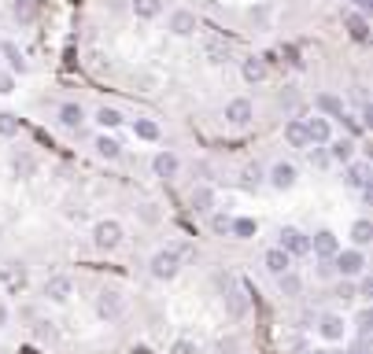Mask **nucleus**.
Segmentation results:
<instances>
[{
    "label": "nucleus",
    "mask_w": 373,
    "mask_h": 354,
    "mask_svg": "<svg viewBox=\"0 0 373 354\" xmlns=\"http://www.w3.org/2000/svg\"><path fill=\"white\" fill-rule=\"evenodd\" d=\"M148 270H152V277H156V281H174L177 270H182V255H177L174 247H163V251L152 255Z\"/></svg>",
    "instance_id": "obj_1"
},
{
    "label": "nucleus",
    "mask_w": 373,
    "mask_h": 354,
    "mask_svg": "<svg viewBox=\"0 0 373 354\" xmlns=\"http://www.w3.org/2000/svg\"><path fill=\"white\" fill-rule=\"evenodd\" d=\"M332 270H337L344 281L363 277V273H366V255H363V247H351V251H337V255H332Z\"/></svg>",
    "instance_id": "obj_2"
},
{
    "label": "nucleus",
    "mask_w": 373,
    "mask_h": 354,
    "mask_svg": "<svg viewBox=\"0 0 373 354\" xmlns=\"http://www.w3.org/2000/svg\"><path fill=\"white\" fill-rule=\"evenodd\" d=\"M122 236L126 233H122V226L115 218H104V221H96V226H93V240H96L100 251H115V247L122 244Z\"/></svg>",
    "instance_id": "obj_3"
},
{
    "label": "nucleus",
    "mask_w": 373,
    "mask_h": 354,
    "mask_svg": "<svg viewBox=\"0 0 373 354\" xmlns=\"http://www.w3.org/2000/svg\"><path fill=\"white\" fill-rule=\"evenodd\" d=\"M218 284L226 288L222 299H226V310H229V318H244L248 314V292L237 284V281H229V277H218Z\"/></svg>",
    "instance_id": "obj_4"
},
{
    "label": "nucleus",
    "mask_w": 373,
    "mask_h": 354,
    "mask_svg": "<svg viewBox=\"0 0 373 354\" xmlns=\"http://www.w3.org/2000/svg\"><path fill=\"white\" fill-rule=\"evenodd\" d=\"M277 247H281L288 258H303V255H311V236L300 233V229H281Z\"/></svg>",
    "instance_id": "obj_5"
},
{
    "label": "nucleus",
    "mask_w": 373,
    "mask_h": 354,
    "mask_svg": "<svg viewBox=\"0 0 373 354\" xmlns=\"http://www.w3.org/2000/svg\"><path fill=\"white\" fill-rule=\"evenodd\" d=\"M370 163H363V159H351V163H344V185L347 189H358L363 196H370Z\"/></svg>",
    "instance_id": "obj_6"
},
{
    "label": "nucleus",
    "mask_w": 373,
    "mask_h": 354,
    "mask_svg": "<svg viewBox=\"0 0 373 354\" xmlns=\"http://www.w3.org/2000/svg\"><path fill=\"white\" fill-rule=\"evenodd\" d=\"M251 118H255V108H251V100L237 96V100H229V103H226V122L233 126V129H244V126H251Z\"/></svg>",
    "instance_id": "obj_7"
},
{
    "label": "nucleus",
    "mask_w": 373,
    "mask_h": 354,
    "mask_svg": "<svg viewBox=\"0 0 373 354\" xmlns=\"http://www.w3.org/2000/svg\"><path fill=\"white\" fill-rule=\"evenodd\" d=\"M122 310H126V303H122L119 292H100L96 295V318L100 321H119Z\"/></svg>",
    "instance_id": "obj_8"
},
{
    "label": "nucleus",
    "mask_w": 373,
    "mask_h": 354,
    "mask_svg": "<svg viewBox=\"0 0 373 354\" xmlns=\"http://www.w3.org/2000/svg\"><path fill=\"white\" fill-rule=\"evenodd\" d=\"M344 30L351 34V41L366 45L370 41V19H366V11H347V15H344Z\"/></svg>",
    "instance_id": "obj_9"
},
{
    "label": "nucleus",
    "mask_w": 373,
    "mask_h": 354,
    "mask_svg": "<svg viewBox=\"0 0 373 354\" xmlns=\"http://www.w3.org/2000/svg\"><path fill=\"white\" fill-rule=\"evenodd\" d=\"M266 181H270V185H274L277 192H285V189H292V185H295V166L281 159V163H274V166H270Z\"/></svg>",
    "instance_id": "obj_10"
},
{
    "label": "nucleus",
    "mask_w": 373,
    "mask_h": 354,
    "mask_svg": "<svg viewBox=\"0 0 373 354\" xmlns=\"http://www.w3.org/2000/svg\"><path fill=\"white\" fill-rule=\"evenodd\" d=\"M177 170H182V159H177L174 152H159L156 159H152V174H156V177H163V181L177 177Z\"/></svg>",
    "instance_id": "obj_11"
},
{
    "label": "nucleus",
    "mask_w": 373,
    "mask_h": 354,
    "mask_svg": "<svg viewBox=\"0 0 373 354\" xmlns=\"http://www.w3.org/2000/svg\"><path fill=\"white\" fill-rule=\"evenodd\" d=\"M166 26H170L174 37H192V34H196V15H192V11H185V8H177Z\"/></svg>",
    "instance_id": "obj_12"
},
{
    "label": "nucleus",
    "mask_w": 373,
    "mask_h": 354,
    "mask_svg": "<svg viewBox=\"0 0 373 354\" xmlns=\"http://www.w3.org/2000/svg\"><path fill=\"white\" fill-rule=\"evenodd\" d=\"M355 152H358V144H355V137H340V140H329V159L332 163H351L355 159Z\"/></svg>",
    "instance_id": "obj_13"
},
{
    "label": "nucleus",
    "mask_w": 373,
    "mask_h": 354,
    "mask_svg": "<svg viewBox=\"0 0 373 354\" xmlns=\"http://www.w3.org/2000/svg\"><path fill=\"white\" fill-rule=\"evenodd\" d=\"M311 251H314L318 258H332V255L340 251V244H337V236H332L329 229H321V233L311 236Z\"/></svg>",
    "instance_id": "obj_14"
},
{
    "label": "nucleus",
    "mask_w": 373,
    "mask_h": 354,
    "mask_svg": "<svg viewBox=\"0 0 373 354\" xmlns=\"http://www.w3.org/2000/svg\"><path fill=\"white\" fill-rule=\"evenodd\" d=\"M240 78L248 85H259L263 78H266V59L263 56H248V59H240Z\"/></svg>",
    "instance_id": "obj_15"
},
{
    "label": "nucleus",
    "mask_w": 373,
    "mask_h": 354,
    "mask_svg": "<svg viewBox=\"0 0 373 354\" xmlns=\"http://www.w3.org/2000/svg\"><path fill=\"white\" fill-rule=\"evenodd\" d=\"M71 292H74V281L71 277H48L45 281V295L52 299V303H67Z\"/></svg>",
    "instance_id": "obj_16"
},
{
    "label": "nucleus",
    "mask_w": 373,
    "mask_h": 354,
    "mask_svg": "<svg viewBox=\"0 0 373 354\" xmlns=\"http://www.w3.org/2000/svg\"><path fill=\"white\" fill-rule=\"evenodd\" d=\"M303 126H307V140H311V144H329V140H332V126H329V118L314 115L311 122H303Z\"/></svg>",
    "instance_id": "obj_17"
},
{
    "label": "nucleus",
    "mask_w": 373,
    "mask_h": 354,
    "mask_svg": "<svg viewBox=\"0 0 373 354\" xmlns=\"http://www.w3.org/2000/svg\"><path fill=\"white\" fill-rule=\"evenodd\" d=\"M285 140H288V148H311L303 118H288V122H285Z\"/></svg>",
    "instance_id": "obj_18"
},
{
    "label": "nucleus",
    "mask_w": 373,
    "mask_h": 354,
    "mask_svg": "<svg viewBox=\"0 0 373 354\" xmlns=\"http://www.w3.org/2000/svg\"><path fill=\"white\" fill-rule=\"evenodd\" d=\"M263 266H266L270 273H274V277H281L285 270H292V258H288L285 251H281V247H270V251L263 255Z\"/></svg>",
    "instance_id": "obj_19"
},
{
    "label": "nucleus",
    "mask_w": 373,
    "mask_h": 354,
    "mask_svg": "<svg viewBox=\"0 0 373 354\" xmlns=\"http://www.w3.org/2000/svg\"><path fill=\"white\" fill-rule=\"evenodd\" d=\"M82 122H85L82 103H63V108H59V126H63V129H78Z\"/></svg>",
    "instance_id": "obj_20"
},
{
    "label": "nucleus",
    "mask_w": 373,
    "mask_h": 354,
    "mask_svg": "<svg viewBox=\"0 0 373 354\" xmlns=\"http://www.w3.org/2000/svg\"><path fill=\"white\" fill-rule=\"evenodd\" d=\"M93 148H96V155H100V159H111V163L122 155V144L115 140V137H108V133H100V137L93 140Z\"/></svg>",
    "instance_id": "obj_21"
},
{
    "label": "nucleus",
    "mask_w": 373,
    "mask_h": 354,
    "mask_svg": "<svg viewBox=\"0 0 373 354\" xmlns=\"http://www.w3.org/2000/svg\"><path fill=\"white\" fill-rule=\"evenodd\" d=\"M318 332L326 339H344V318H340V314H326L321 325H318Z\"/></svg>",
    "instance_id": "obj_22"
},
{
    "label": "nucleus",
    "mask_w": 373,
    "mask_h": 354,
    "mask_svg": "<svg viewBox=\"0 0 373 354\" xmlns=\"http://www.w3.org/2000/svg\"><path fill=\"white\" fill-rule=\"evenodd\" d=\"M130 11H133L137 19H159L163 0H130Z\"/></svg>",
    "instance_id": "obj_23"
},
{
    "label": "nucleus",
    "mask_w": 373,
    "mask_h": 354,
    "mask_svg": "<svg viewBox=\"0 0 373 354\" xmlns=\"http://www.w3.org/2000/svg\"><path fill=\"white\" fill-rule=\"evenodd\" d=\"M351 244H355V247L373 244V221H370V218H358L355 226H351Z\"/></svg>",
    "instance_id": "obj_24"
},
{
    "label": "nucleus",
    "mask_w": 373,
    "mask_h": 354,
    "mask_svg": "<svg viewBox=\"0 0 373 354\" xmlns=\"http://www.w3.org/2000/svg\"><path fill=\"white\" fill-rule=\"evenodd\" d=\"M255 233H259L255 218H233V221H229V236H237V240H251Z\"/></svg>",
    "instance_id": "obj_25"
},
{
    "label": "nucleus",
    "mask_w": 373,
    "mask_h": 354,
    "mask_svg": "<svg viewBox=\"0 0 373 354\" xmlns=\"http://www.w3.org/2000/svg\"><path fill=\"white\" fill-rule=\"evenodd\" d=\"M277 288H281V295H285V299H295V295L303 292V281L295 277L292 270H285V273H281V277H277Z\"/></svg>",
    "instance_id": "obj_26"
},
{
    "label": "nucleus",
    "mask_w": 373,
    "mask_h": 354,
    "mask_svg": "<svg viewBox=\"0 0 373 354\" xmlns=\"http://www.w3.org/2000/svg\"><path fill=\"white\" fill-rule=\"evenodd\" d=\"M11 170H15V177H22V181H27V177H34V170H37V159H34L30 152H19L15 159H11Z\"/></svg>",
    "instance_id": "obj_27"
},
{
    "label": "nucleus",
    "mask_w": 373,
    "mask_h": 354,
    "mask_svg": "<svg viewBox=\"0 0 373 354\" xmlns=\"http://www.w3.org/2000/svg\"><path fill=\"white\" fill-rule=\"evenodd\" d=\"M211 207H214V192L207 185H200L196 192H192V211H196V214H211Z\"/></svg>",
    "instance_id": "obj_28"
},
{
    "label": "nucleus",
    "mask_w": 373,
    "mask_h": 354,
    "mask_svg": "<svg viewBox=\"0 0 373 354\" xmlns=\"http://www.w3.org/2000/svg\"><path fill=\"white\" fill-rule=\"evenodd\" d=\"M133 133H137V140H159L163 129H159V122H152V118H137Z\"/></svg>",
    "instance_id": "obj_29"
},
{
    "label": "nucleus",
    "mask_w": 373,
    "mask_h": 354,
    "mask_svg": "<svg viewBox=\"0 0 373 354\" xmlns=\"http://www.w3.org/2000/svg\"><path fill=\"white\" fill-rule=\"evenodd\" d=\"M314 108H318L321 115H332V118H337V115L344 111V103H340V96H332V93H318V96H314Z\"/></svg>",
    "instance_id": "obj_30"
},
{
    "label": "nucleus",
    "mask_w": 373,
    "mask_h": 354,
    "mask_svg": "<svg viewBox=\"0 0 373 354\" xmlns=\"http://www.w3.org/2000/svg\"><path fill=\"white\" fill-rule=\"evenodd\" d=\"M96 122L104 126V129H115V126H122V111L119 108H100L96 111Z\"/></svg>",
    "instance_id": "obj_31"
},
{
    "label": "nucleus",
    "mask_w": 373,
    "mask_h": 354,
    "mask_svg": "<svg viewBox=\"0 0 373 354\" xmlns=\"http://www.w3.org/2000/svg\"><path fill=\"white\" fill-rule=\"evenodd\" d=\"M0 52H4V56H8V63H11V71H19V74H22V71H27V59H22V52H19L15 45H8V41H4V45H0Z\"/></svg>",
    "instance_id": "obj_32"
},
{
    "label": "nucleus",
    "mask_w": 373,
    "mask_h": 354,
    "mask_svg": "<svg viewBox=\"0 0 373 354\" xmlns=\"http://www.w3.org/2000/svg\"><path fill=\"white\" fill-rule=\"evenodd\" d=\"M203 56H207V63H226L229 59V48L218 45V41H207V45H203Z\"/></svg>",
    "instance_id": "obj_33"
},
{
    "label": "nucleus",
    "mask_w": 373,
    "mask_h": 354,
    "mask_svg": "<svg viewBox=\"0 0 373 354\" xmlns=\"http://www.w3.org/2000/svg\"><path fill=\"white\" fill-rule=\"evenodd\" d=\"M0 137H19V118L0 111Z\"/></svg>",
    "instance_id": "obj_34"
},
{
    "label": "nucleus",
    "mask_w": 373,
    "mask_h": 354,
    "mask_svg": "<svg viewBox=\"0 0 373 354\" xmlns=\"http://www.w3.org/2000/svg\"><path fill=\"white\" fill-rule=\"evenodd\" d=\"M240 181H244V189H259V185H263V170H259V166H248V170L240 174Z\"/></svg>",
    "instance_id": "obj_35"
},
{
    "label": "nucleus",
    "mask_w": 373,
    "mask_h": 354,
    "mask_svg": "<svg viewBox=\"0 0 373 354\" xmlns=\"http://www.w3.org/2000/svg\"><path fill=\"white\" fill-rule=\"evenodd\" d=\"M307 152H311V163H314V166H329V163H332L329 152H326V144H314V148H307Z\"/></svg>",
    "instance_id": "obj_36"
},
{
    "label": "nucleus",
    "mask_w": 373,
    "mask_h": 354,
    "mask_svg": "<svg viewBox=\"0 0 373 354\" xmlns=\"http://www.w3.org/2000/svg\"><path fill=\"white\" fill-rule=\"evenodd\" d=\"M170 354H200V351H196V344H192V339H174V344H170Z\"/></svg>",
    "instance_id": "obj_37"
},
{
    "label": "nucleus",
    "mask_w": 373,
    "mask_h": 354,
    "mask_svg": "<svg viewBox=\"0 0 373 354\" xmlns=\"http://www.w3.org/2000/svg\"><path fill=\"white\" fill-rule=\"evenodd\" d=\"M337 118H340V122H344V129H347V133H351V137H358V133H363V126H358V122H355V118H351V115H344V111H340Z\"/></svg>",
    "instance_id": "obj_38"
},
{
    "label": "nucleus",
    "mask_w": 373,
    "mask_h": 354,
    "mask_svg": "<svg viewBox=\"0 0 373 354\" xmlns=\"http://www.w3.org/2000/svg\"><path fill=\"white\" fill-rule=\"evenodd\" d=\"M370 321H373V314H370V310L358 314V321H355V325H358V336H370Z\"/></svg>",
    "instance_id": "obj_39"
},
{
    "label": "nucleus",
    "mask_w": 373,
    "mask_h": 354,
    "mask_svg": "<svg viewBox=\"0 0 373 354\" xmlns=\"http://www.w3.org/2000/svg\"><path fill=\"white\" fill-rule=\"evenodd\" d=\"M211 229H214V233H229V218H226V214H214V218H211Z\"/></svg>",
    "instance_id": "obj_40"
},
{
    "label": "nucleus",
    "mask_w": 373,
    "mask_h": 354,
    "mask_svg": "<svg viewBox=\"0 0 373 354\" xmlns=\"http://www.w3.org/2000/svg\"><path fill=\"white\" fill-rule=\"evenodd\" d=\"M337 299H344V303H347V299H355V288H351V281H344V284L337 288Z\"/></svg>",
    "instance_id": "obj_41"
},
{
    "label": "nucleus",
    "mask_w": 373,
    "mask_h": 354,
    "mask_svg": "<svg viewBox=\"0 0 373 354\" xmlns=\"http://www.w3.org/2000/svg\"><path fill=\"white\" fill-rule=\"evenodd\" d=\"M370 292H373V281H370V277H366V273H363V281H358V288H355V295H363V299H366Z\"/></svg>",
    "instance_id": "obj_42"
},
{
    "label": "nucleus",
    "mask_w": 373,
    "mask_h": 354,
    "mask_svg": "<svg viewBox=\"0 0 373 354\" xmlns=\"http://www.w3.org/2000/svg\"><path fill=\"white\" fill-rule=\"evenodd\" d=\"M332 273H337V270H332V258H321L318 262V277H332Z\"/></svg>",
    "instance_id": "obj_43"
},
{
    "label": "nucleus",
    "mask_w": 373,
    "mask_h": 354,
    "mask_svg": "<svg viewBox=\"0 0 373 354\" xmlns=\"http://www.w3.org/2000/svg\"><path fill=\"white\" fill-rule=\"evenodd\" d=\"M351 354H370V336H358V344L351 347Z\"/></svg>",
    "instance_id": "obj_44"
},
{
    "label": "nucleus",
    "mask_w": 373,
    "mask_h": 354,
    "mask_svg": "<svg viewBox=\"0 0 373 354\" xmlns=\"http://www.w3.org/2000/svg\"><path fill=\"white\" fill-rule=\"evenodd\" d=\"M11 4H15V11H22V15H27V11L34 8V0H11Z\"/></svg>",
    "instance_id": "obj_45"
},
{
    "label": "nucleus",
    "mask_w": 373,
    "mask_h": 354,
    "mask_svg": "<svg viewBox=\"0 0 373 354\" xmlns=\"http://www.w3.org/2000/svg\"><path fill=\"white\" fill-rule=\"evenodd\" d=\"M0 93H11V74H0Z\"/></svg>",
    "instance_id": "obj_46"
},
{
    "label": "nucleus",
    "mask_w": 373,
    "mask_h": 354,
    "mask_svg": "<svg viewBox=\"0 0 373 354\" xmlns=\"http://www.w3.org/2000/svg\"><path fill=\"white\" fill-rule=\"evenodd\" d=\"M351 4H355V11H370L373 0H351Z\"/></svg>",
    "instance_id": "obj_47"
},
{
    "label": "nucleus",
    "mask_w": 373,
    "mask_h": 354,
    "mask_svg": "<svg viewBox=\"0 0 373 354\" xmlns=\"http://www.w3.org/2000/svg\"><path fill=\"white\" fill-rule=\"evenodd\" d=\"M4 325H8V307L0 303V329H4Z\"/></svg>",
    "instance_id": "obj_48"
},
{
    "label": "nucleus",
    "mask_w": 373,
    "mask_h": 354,
    "mask_svg": "<svg viewBox=\"0 0 373 354\" xmlns=\"http://www.w3.org/2000/svg\"><path fill=\"white\" fill-rule=\"evenodd\" d=\"M133 354H152L148 347H133Z\"/></svg>",
    "instance_id": "obj_49"
}]
</instances>
